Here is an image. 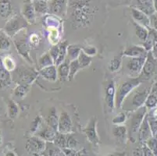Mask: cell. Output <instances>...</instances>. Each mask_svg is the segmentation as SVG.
Masks as SVG:
<instances>
[{"instance_id": "6da1fadb", "label": "cell", "mask_w": 157, "mask_h": 156, "mask_svg": "<svg viewBox=\"0 0 157 156\" xmlns=\"http://www.w3.org/2000/svg\"><path fill=\"white\" fill-rule=\"evenodd\" d=\"M98 9L92 0H68L67 13L74 29L83 28L92 24Z\"/></svg>"}, {"instance_id": "7a4b0ae2", "label": "cell", "mask_w": 157, "mask_h": 156, "mask_svg": "<svg viewBox=\"0 0 157 156\" xmlns=\"http://www.w3.org/2000/svg\"><path fill=\"white\" fill-rule=\"evenodd\" d=\"M150 94V88L138 86V89L133 90L123 101L121 108L126 112H133L140 107L143 106L148 94Z\"/></svg>"}, {"instance_id": "3957f363", "label": "cell", "mask_w": 157, "mask_h": 156, "mask_svg": "<svg viewBox=\"0 0 157 156\" xmlns=\"http://www.w3.org/2000/svg\"><path fill=\"white\" fill-rule=\"evenodd\" d=\"M142 83V80L139 77H132L131 79L124 81L121 85L116 89L115 107L117 109L121 108L124 100L126 98L128 94L137 88Z\"/></svg>"}, {"instance_id": "277c9868", "label": "cell", "mask_w": 157, "mask_h": 156, "mask_svg": "<svg viewBox=\"0 0 157 156\" xmlns=\"http://www.w3.org/2000/svg\"><path fill=\"white\" fill-rule=\"evenodd\" d=\"M28 21L23 16H14L7 21L3 31L10 38L15 37L19 32L28 27Z\"/></svg>"}, {"instance_id": "5b68a950", "label": "cell", "mask_w": 157, "mask_h": 156, "mask_svg": "<svg viewBox=\"0 0 157 156\" xmlns=\"http://www.w3.org/2000/svg\"><path fill=\"white\" fill-rule=\"evenodd\" d=\"M38 73L32 68L28 67H20L14 71L13 81L18 84H28L31 85L36 80Z\"/></svg>"}, {"instance_id": "8992f818", "label": "cell", "mask_w": 157, "mask_h": 156, "mask_svg": "<svg viewBox=\"0 0 157 156\" xmlns=\"http://www.w3.org/2000/svg\"><path fill=\"white\" fill-rule=\"evenodd\" d=\"M146 56L128 57L124 63V70L127 74L132 77H138L142 72Z\"/></svg>"}, {"instance_id": "52a82bcc", "label": "cell", "mask_w": 157, "mask_h": 156, "mask_svg": "<svg viewBox=\"0 0 157 156\" xmlns=\"http://www.w3.org/2000/svg\"><path fill=\"white\" fill-rule=\"evenodd\" d=\"M46 147V141L38 136L29 137L25 144L26 151L31 154H40L43 153Z\"/></svg>"}, {"instance_id": "ba28073f", "label": "cell", "mask_w": 157, "mask_h": 156, "mask_svg": "<svg viewBox=\"0 0 157 156\" xmlns=\"http://www.w3.org/2000/svg\"><path fill=\"white\" fill-rule=\"evenodd\" d=\"M97 122L98 121H97L96 117H92L88 121L86 127L82 131L84 134H85V136H86L88 141L95 146H98L99 144V141H100L96 130Z\"/></svg>"}, {"instance_id": "9c48e42d", "label": "cell", "mask_w": 157, "mask_h": 156, "mask_svg": "<svg viewBox=\"0 0 157 156\" xmlns=\"http://www.w3.org/2000/svg\"><path fill=\"white\" fill-rule=\"evenodd\" d=\"M13 43L18 53L24 59H26L28 63H32V59H31V55H30L31 46H30L29 42H28V38L25 36H22L20 37V38H15Z\"/></svg>"}, {"instance_id": "30bf717a", "label": "cell", "mask_w": 157, "mask_h": 156, "mask_svg": "<svg viewBox=\"0 0 157 156\" xmlns=\"http://www.w3.org/2000/svg\"><path fill=\"white\" fill-rule=\"evenodd\" d=\"M147 108L142 106L138 109L133 111V114L131 117V124H130V134H135L138 131L140 126L142 124L145 115H146Z\"/></svg>"}, {"instance_id": "8fae6325", "label": "cell", "mask_w": 157, "mask_h": 156, "mask_svg": "<svg viewBox=\"0 0 157 156\" xmlns=\"http://www.w3.org/2000/svg\"><path fill=\"white\" fill-rule=\"evenodd\" d=\"M68 0H51L48 4L49 13L58 17H65L67 13Z\"/></svg>"}, {"instance_id": "7c38bea8", "label": "cell", "mask_w": 157, "mask_h": 156, "mask_svg": "<svg viewBox=\"0 0 157 156\" xmlns=\"http://www.w3.org/2000/svg\"><path fill=\"white\" fill-rule=\"evenodd\" d=\"M116 84L113 80H109L106 82L105 87V102L106 107L110 112L115 108Z\"/></svg>"}, {"instance_id": "4fadbf2b", "label": "cell", "mask_w": 157, "mask_h": 156, "mask_svg": "<svg viewBox=\"0 0 157 156\" xmlns=\"http://www.w3.org/2000/svg\"><path fill=\"white\" fill-rule=\"evenodd\" d=\"M73 123L67 112H62L59 116L57 131L61 134H70L72 131Z\"/></svg>"}, {"instance_id": "5bb4252c", "label": "cell", "mask_w": 157, "mask_h": 156, "mask_svg": "<svg viewBox=\"0 0 157 156\" xmlns=\"http://www.w3.org/2000/svg\"><path fill=\"white\" fill-rule=\"evenodd\" d=\"M22 16L28 24H34L36 22V13L33 6L32 0H24L22 6Z\"/></svg>"}, {"instance_id": "9a60e30c", "label": "cell", "mask_w": 157, "mask_h": 156, "mask_svg": "<svg viewBox=\"0 0 157 156\" xmlns=\"http://www.w3.org/2000/svg\"><path fill=\"white\" fill-rule=\"evenodd\" d=\"M155 58L153 57V55L152 53H147L146 59L144 63L143 67L142 70V75L139 77L140 79L142 77H145V78H148L149 77L152 76L153 74L155 69Z\"/></svg>"}, {"instance_id": "2e32d148", "label": "cell", "mask_w": 157, "mask_h": 156, "mask_svg": "<svg viewBox=\"0 0 157 156\" xmlns=\"http://www.w3.org/2000/svg\"><path fill=\"white\" fill-rule=\"evenodd\" d=\"M138 141L141 143H145L148 138L152 137V133L150 129V126L148 124V118L145 115L142 124L138 129Z\"/></svg>"}, {"instance_id": "e0dca14e", "label": "cell", "mask_w": 157, "mask_h": 156, "mask_svg": "<svg viewBox=\"0 0 157 156\" xmlns=\"http://www.w3.org/2000/svg\"><path fill=\"white\" fill-rule=\"evenodd\" d=\"M133 7L142 11L148 16H152L155 11L153 0H135Z\"/></svg>"}, {"instance_id": "ac0fdd59", "label": "cell", "mask_w": 157, "mask_h": 156, "mask_svg": "<svg viewBox=\"0 0 157 156\" xmlns=\"http://www.w3.org/2000/svg\"><path fill=\"white\" fill-rule=\"evenodd\" d=\"M131 16L133 17L134 21L138 24L144 26L145 28H148V26L150 24V19L148 15L143 13L142 11L139 10L138 9L132 7L131 10Z\"/></svg>"}, {"instance_id": "d6986e66", "label": "cell", "mask_w": 157, "mask_h": 156, "mask_svg": "<svg viewBox=\"0 0 157 156\" xmlns=\"http://www.w3.org/2000/svg\"><path fill=\"white\" fill-rule=\"evenodd\" d=\"M13 82L12 75L10 71H9L3 66L2 59L0 58V88H4L9 87Z\"/></svg>"}, {"instance_id": "ffe728a7", "label": "cell", "mask_w": 157, "mask_h": 156, "mask_svg": "<svg viewBox=\"0 0 157 156\" xmlns=\"http://www.w3.org/2000/svg\"><path fill=\"white\" fill-rule=\"evenodd\" d=\"M38 74L42 76L44 79L50 81V82H56L58 80L57 67L55 65L49 66V67L41 69V70H39Z\"/></svg>"}, {"instance_id": "44dd1931", "label": "cell", "mask_w": 157, "mask_h": 156, "mask_svg": "<svg viewBox=\"0 0 157 156\" xmlns=\"http://www.w3.org/2000/svg\"><path fill=\"white\" fill-rule=\"evenodd\" d=\"M123 55L127 57L146 56L147 51L143 47L139 46V45H131L125 48L123 52Z\"/></svg>"}, {"instance_id": "7402d4cb", "label": "cell", "mask_w": 157, "mask_h": 156, "mask_svg": "<svg viewBox=\"0 0 157 156\" xmlns=\"http://www.w3.org/2000/svg\"><path fill=\"white\" fill-rule=\"evenodd\" d=\"M32 3L36 16L42 17L49 13L48 3L45 0H32Z\"/></svg>"}, {"instance_id": "603a6c76", "label": "cell", "mask_w": 157, "mask_h": 156, "mask_svg": "<svg viewBox=\"0 0 157 156\" xmlns=\"http://www.w3.org/2000/svg\"><path fill=\"white\" fill-rule=\"evenodd\" d=\"M69 60H65L62 63L57 66V75L58 79L60 81H67L69 80Z\"/></svg>"}, {"instance_id": "cb8c5ba5", "label": "cell", "mask_w": 157, "mask_h": 156, "mask_svg": "<svg viewBox=\"0 0 157 156\" xmlns=\"http://www.w3.org/2000/svg\"><path fill=\"white\" fill-rule=\"evenodd\" d=\"M13 13V5L10 0H0V18L8 19Z\"/></svg>"}, {"instance_id": "d4e9b609", "label": "cell", "mask_w": 157, "mask_h": 156, "mask_svg": "<svg viewBox=\"0 0 157 156\" xmlns=\"http://www.w3.org/2000/svg\"><path fill=\"white\" fill-rule=\"evenodd\" d=\"M56 134L57 131H56L53 128L48 126L46 128L42 129V131H39L38 134H37V136L45 140L46 142H53L56 138Z\"/></svg>"}, {"instance_id": "484cf974", "label": "cell", "mask_w": 157, "mask_h": 156, "mask_svg": "<svg viewBox=\"0 0 157 156\" xmlns=\"http://www.w3.org/2000/svg\"><path fill=\"white\" fill-rule=\"evenodd\" d=\"M127 127L123 125H116L113 129V134L118 141L121 143L126 142L127 139Z\"/></svg>"}, {"instance_id": "4316f807", "label": "cell", "mask_w": 157, "mask_h": 156, "mask_svg": "<svg viewBox=\"0 0 157 156\" xmlns=\"http://www.w3.org/2000/svg\"><path fill=\"white\" fill-rule=\"evenodd\" d=\"M58 120H59V116L57 115V111L55 107L51 108L49 110V113L46 118V124L47 125L50 127L53 128L54 130L57 131L58 127Z\"/></svg>"}, {"instance_id": "83f0119b", "label": "cell", "mask_w": 157, "mask_h": 156, "mask_svg": "<svg viewBox=\"0 0 157 156\" xmlns=\"http://www.w3.org/2000/svg\"><path fill=\"white\" fill-rule=\"evenodd\" d=\"M43 153L46 155H64L62 148L56 145L53 142H46V147Z\"/></svg>"}, {"instance_id": "f1b7e54d", "label": "cell", "mask_w": 157, "mask_h": 156, "mask_svg": "<svg viewBox=\"0 0 157 156\" xmlns=\"http://www.w3.org/2000/svg\"><path fill=\"white\" fill-rule=\"evenodd\" d=\"M81 51V46L78 45H68L67 48V55L69 61L77 59Z\"/></svg>"}, {"instance_id": "f546056e", "label": "cell", "mask_w": 157, "mask_h": 156, "mask_svg": "<svg viewBox=\"0 0 157 156\" xmlns=\"http://www.w3.org/2000/svg\"><path fill=\"white\" fill-rule=\"evenodd\" d=\"M123 55H124L123 53L115 55L109 61V66H108V70L110 72H117V71L119 70L123 63Z\"/></svg>"}, {"instance_id": "4dcf8cb0", "label": "cell", "mask_w": 157, "mask_h": 156, "mask_svg": "<svg viewBox=\"0 0 157 156\" xmlns=\"http://www.w3.org/2000/svg\"><path fill=\"white\" fill-rule=\"evenodd\" d=\"M59 45V55H58V57H57L56 60L54 63V65L55 66H59V64L62 63L63 61H65L66 55H67V48L68 46V43L67 41H63V42H60Z\"/></svg>"}, {"instance_id": "1f68e13d", "label": "cell", "mask_w": 157, "mask_h": 156, "mask_svg": "<svg viewBox=\"0 0 157 156\" xmlns=\"http://www.w3.org/2000/svg\"><path fill=\"white\" fill-rule=\"evenodd\" d=\"M133 24L134 26H135V34H136L137 37H138L141 41H145V40L148 38V34H148V30L146 29V28L136 22H134Z\"/></svg>"}, {"instance_id": "d6a6232c", "label": "cell", "mask_w": 157, "mask_h": 156, "mask_svg": "<svg viewBox=\"0 0 157 156\" xmlns=\"http://www.w3.org/2000/svg\"><path fill=\"white\" fill-rule=\"evenodd\" d=\"M43 21L48 28H58L60 24V21L58 17L52 14H46Z\"/></svg>"}, {"instance_id": "836d02e7", "label": "cell", "mask_w": 157, "mask_h": 156, "mask_svg": "<svg viewBox=\"0 0 157 156\" xmlns=\"http://www.w3.org/2000/svg\"><path fill=\"white\" fill-rule=\"evenodd\" d=\"M52 65H54V62L49 52H45L38 59V69L39 70Z\"/></svg>"}, {"instance_id": "e575fe53", "label": "cell", "mask_w": 157, "mask_h": 156, "mask_svg": "<svg viewBox=\"0 0 157 156\" xmlns=\"http://www.w3.org/2000/svg\"><path fill=\"white\" fill-rule=\"evenodd\" d=\"M30 87L31 85H28V84H18L14 89L13 95L17 98H24L29 92Z\"/></svg>"}, {"instance_id": "d590c367", "label": "cell", "mask_w": 157, "mask_h": 156, "mask_svg": "<svg viewBox=\"0 0 157 156\" xmlns=\"http://www.w3.org/2000/svg\"><path fill=\"white\" fill-rule=\"evenodd\" d=\"M12 42L9 37L4 31L0 34V51H7L10 48Z\"/></svg>"}, {"instance_id": "8d00e7d4", "label": "cell", "mask_w": 157, "mask_h": 156, "mask_svg": "<svg viewBox=\"0 0 157 156\" xmlns=\"http://www.w3.org/2000/svg\"><path fill=\"white\" fill-rule=\"evenodd\" d=\"M7 108H8V115L10 119H15L19 113V107L17 104L12 99H9L7 101Z\"/></svg>"}, {"instance_id": "74e56055", "label": "cell", "mask_w": 157, "mask_h": 156, "mask_svg": "<svg viewBox=\"0 0 157 156\" xmlns=\"http://www.w3.org/2000/svg\"><path fill=\"white\" fill-rule=\"evenodd\" d=\"M92 57L90 55H88L85 54L82 50H81V53H80L79 56L78 58V61L79 63V65L81 67V69L86 68V67H89L91 63H92Z\"/></svg>"}, {"instance_id": "f35d334b", "label": "cell", "mask_w": 157, "mask_h": 156, "mask_svg": "<svg viewBox=\"0 0 157 156\" xmlns=\"http://www.w3.org/2000/svg\"><path fill=\"white\" fill-rule=\"evenodd\" d=\"M69 69H70V73H69V80L68 81H72L74 78L75 75L77 74V73L81 70V67L79 65V63L78 61V59H77L72 60V61H70L69 64Z\"/></svg>"}, {"instance_id": "ab89813d", "label": "cell", "mask_w": 157, "mask_h": 156, "mask_svg": "<svg viewBox=\"0 0 157 156\" xmlns=\"http://www.w3.org/2000/svg\"><path fill=\"white\" fill-rule=\"evenodd\" d=\"M28 40L31 48L32 47L33 48H36L39 46L40 43L42 42V37H41L39 33L33 32L32 34H31V35L28 37Z\"/></svg>"}, {"instance_id": "60d3db41", "label": "cell", "mask_w": 157, "mask_h": 156, "mask_svg": "<svg viewBox=\"0 0 157 156\" xmlns=\"http://www.w3.org/2000/svg\"><path fill=\"white\" fill-rule=\"evenodd\" d=\"M2 62L4 67L10 72L15 70L16 63L10 55H6L3 58H2Z\"/></svg>"}, {"instance_id": "b9f144b4", "label": "cell", "mask_w": 157, "mask_h": 156, "mask_svg": "<svg viewBox=\"0 0 157 156\" xmlns=\"http://www.w3.org/2000/svg\"><path fill=\"white\" fill-rule=\"evenodd\" d=\"M145 144L152 151L154 155H157V138L155 137H151L145 141Z\"/></svg>"}, {"instance_id": "7bdbcfd3", "label": "cell", "mask_w": 157, "mask_h": 156, "mask_svg": "<svg viewBox=\"0 0 157 156\" xmlns=\"http://www.w3.org/2000/svg\"><path fill=\"white\" fill-rule=\"evenodd\" d=\"M147 108H152L157 105V97L154 94H149L145 102Z\"/></svg>"}, {"instance_id": "ee69618b", "label": "cell", "mask_w": 157, "mask_h": 156, "mask_svg": "<svg viewBox=\"0 0 157 156\" xmlns=\"http://www.w3.org/2000/svg\"><path fill=\"white\" fill-rule=\"evenodd\" d=\"M127 120V113L126 111L125 112H120L118 115L116 116L113 119L112 122L114 125H122L124 123H125Z\"/></svg>"}, {"instance_id": "f6af8a7d", "label": "cell", "mask_w": 157, "mask_h": 156, "mask_svg": "<svg viewBox=\"0 0 157 156\" xmlns=\"http://www.w3.org/2000/svg\"><path fill=\"white\" fill-rule=\"evenodd\" d=\"M59 41V33L57 31V28H50V32H49V42H51L52 45H57Z\"/></svg>"}, {"instance_id": "bcb514c9", "label": "cell", "mask_w": 157, "mask_h": 156, "mask_svg": "<svg viewBox=\"0 0 157 156\" xmlns=\"http://www.w3.org/2000/svg\"><path fill=\"white\" fill-rule=\"evenodd\" d=\"M42 118L40 116H36L34 120L32 121L31 124V131L33 133H35L37 132L38 129H39L40 126L42 124Z\"/></svg>"}, {"instance_id": "7dc6e473", "label": "cell", "mask_w": 157, "mask_h": 156, "mask_svg": "<svg viewBox=\"0 0 157 156\" xmlns=\"http://www.w3.org/2000/svg\"><path fill=\"white\" fill-rule=\"evenodd\" d=\"M147 118H148V124H149V126H150V129L152 131V135L155 136V134L157 133V119H154L150 117L148 118V116H147Z\"/></svg>"}, {"instance_id": "c3c4849f", "label": "cell", "mask_w": 157, "mask_h": 156, "mask_svg": "<svg viewBox=\"0 0 157 156\" xmlns=\"http://www.w3.org/2000/svg\"><path fill=\"white\" fill-rule=\"evenodd\" d=\"M81 50L88 55H95L97 54V48L95 46H85L81 47Z\"/></svg>"}, {"instance_id": "681fc988", "label": "cell", "mask_w": 157, "mask_h": 156, "mask_svg": "<svg viewBox=\"0 0 157 156\" xmlns=\"http://www.w3.org/2000/svg\"><path fill=\"white\" fill-rule=\"evenodd\" d=\"M59 45H58V44H57V45H54L51 48L50 51H49V53H50L54 63H55L57 57H58V55H59Z\"/></svg>"}, {"instance_id": "f907efd6", "label": "cell", "mask_w": 157, "mask_h": 156, "mask_svg": "<svg viewBox=\"0 0 157 156\" xmlns=\"http://www.w3.org/2000/svg\"><path fill=\"white\" fill-rule=\"evenodd\" d=\"M152 46H153V41H152V38H147L145 41H144L143 42V48L146 50L147 51H150L152 48Z\"/></svg>"}, {"instance_id": "816d5d0a", "label": "cell", "mask_w": 157, "mask_h": 156, "mask_svg": "<svg viewBox=\"0 0 157 156\" xmlns=\"http://www.w3.org/2000/svg\"><path fill=\"white\" fill-rule=\"evenodd\" d=\"M142 153H143V155H145V156H152V155H154L153 153L152 152V151H151L149 148H148V146L146 145V144H145V143H144V145L143 147H142Z\"/></svg>"}, {"instance_id": "f5cc1de1", "label": "cell", "mask_w": 157, "mask_h": 156, "mask_svg": "<svg viewBox=\"0 0 157 156\" xmlns=\"http://www.w3.org/2000/svg\"><path fill=\"white\" fill-rule=\"evenodd\" d=\"M152 16H153V17H152V24H153V27H154V28H155V30H156L157 31V17H155L153 14H152Z\"/></svg>"}, {"instance_id": "db71d44e", "label": "cell", "mask_w": 157, "mask_h": 156, "mask_svg": "<svg viewBox=\"0 0 157 156\" xmlns=\"http://www.w3.org/2000/svg\"><path fill=\"white\" fill-rule=\"evenodd\" d=\"M153 4H154V8H155V10L157 11V0H153Z\"/></svg>"}, {"instance_id": "11a10c76", "label": "cell", "mask_w": 157, "mask_h": 156, "mask_svg": "<svg viewBox=\"0 0 157 156\" xmlns=\"http://www.w3.org/2000/svg\"><path fill=\"white\" fill-rule=\"evenodd\" d=\"M13 153L14 152H13V151H8V152L6 153V155H16Z\"/></svg>"}, {"instance_id": "9f6ffc18", "label": "cell", "mask_w": 157, "mask_h": 156, "mask_svg": "<svg viewBox=\"0 0 157 156\" xmlns=\"http://www.w3.org/2000/svg\"><path fill=\"white\" fill-rule=\"evenodd\" d=\"M2 137H1V135H0V145L2 144Z\"/></svg>"}, {"instance_id": "6f0895ef", "label": "cell", "mask_w": 157, "mask_h": 156, "mask_svg": "<svg viewBox=\"0 0 157 156\" xmlns=\"http://www.w3.org/2000/svg\"><path fill=\"white\" fill-rule=\"evenodd\" d=\"M154 137H155V138H157V133H156V134H155V136H154Z\"/></svg>"}, {"instance_id": "680465c9", "label": "cell", "mask_w": 157, "mask_h": 156, "mask_svg": "<svg viewBox=\"0 0 157 156\" xmlns=\"http://www.w3.org/2000/svg\"><path fill=\"white\" fill-rule=\"evenodd\" d=\"M0 112H1V109H0Z\"/></svg>"}, {"instance_id": "91938a15", "label": "cell", "mask_w": 157, "mask_h": 156, "mask_svg": "<svg viewBox=\"0 0 157 156\" xmlns=\"http://www.w3.org/2000/svg\"><path fill=\"white\" fill-rule=\"evenodd\" d=\"M45 1H48V0H45Z\"/></svg>"}]
</instances>
